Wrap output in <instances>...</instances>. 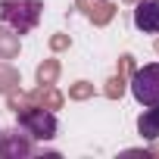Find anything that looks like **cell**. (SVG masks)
Segmentation results:
<instances>
[{"label":"cell","mask_w":159,"mask_h":159,"mask_svg":"<svg viewBox=\"0 0 159 159\" xmlns=\"http://www.w3.org/2000/svg\"><path fill=\"white\" fill-rule=\"evenodd\" d=\"M31 153H34V147L25 131H19V128H13L7 134L0 131V159H25Z\"/></svg>","instance_id":"4"},{"label":"cell","mask_w":159,"mask_h":159,"mask_svg":"<svg viewBox=\"0 0 159 159\" xmlns=\"http://www.w3.org/2000/svg\"><path fill=\"white\" fill-rule=\"evenodd\" d=\"M128 88H131V94L140 106H159V62L134 69Z\"/></svg>","instance_id":"2"},{"label":"cell","mask_w":159,"mask_h":159,"mask_svg":"<svg viewBox=\"0 0 159 159\" xmlns=\"http://www.w3.org/2000/svg\"><path fill=\"white\" fill-rule=\"evenodd\" d=\"M88 97H94V84L91 81H75L69 88V100H88Z\"/></svg>","instance_id":"14"},{"label":"cell","mask_w":159,"mask_h":159,"mask_svg":"<svg viewBox=\"0 0 159 159\" xmlns=\"http://www.w3.org/2000/svg\"><path fill=\"white\" fill-rule=\"evenodd\" d=\"M156 53H159V41H156Z\"/></svg>","instance_id":"17"},{"label":"cell","mask_w":159,"mask_h":159,"mask_svg":"<svg viewBox=\"0 0 159 159\" xmlns=\"http://www.w3.org/2000/svg\"><path fill=\"white\" fill-rule=\"evenodd\" d=\"M19 34L10 25H0V59H16L19 56Z\"/></svg>","instance_id":"9"},{"label":"cell","mask_w":159,"mask_h":159,"mask_svg":"<svg viewBox=\"0 0 159 159\" xmlns=\"http://www.w3.org/2000/svg\"><path fill=\"white\" fill-rule=\"evenodd\" d=\"M41 13H44L41 0H0V19L16 34H28L41 22Z\"/></svg>","instance_id":"1"},{"label":"cell","mask_w":159,"mask_h":159,"mask_svg":"<svg viewBox=\"0 0 159 159\" xmlns=\"http://www.w3.org/2000/svg\"><path fill=\"white\" fill-rule=\"evenodd\" d=\"M31 103L34 106H44V109H59L66 103V97L53 88V84H41L38 91H31Z\"/></svg>","instance_id":"7"},{"label":"cell","mask_w":159,"mask_h":159,"mask_svg":"<svg viewBox=\"0 0 159 159\" xmlns=\"http://www.w3.org/2000/svg\"><path fill=\"white\" fill-rule=\"evenodd\" d=\"M137 134L147 137V140H156V137H159V106H150V109L140 112V119H137Z\"/></svg>","instance_id":"8"},{"label":"cell","mask_w":159,"mask_h":159,"mask_svg":"<svg viewBox=\"0 0 159 159\" xmlns=\"http://www.w3.org/2000/svg\"><path fill=\"white\" fill-rule=\"evenodd\" d=\"M75 7L81 10L94 25H109L116 19V7L109 0H75Z\"/></svg>","instance_id":"6"},{"label":"cell","mask_w":159,"mask_h":159,"mask_svg":"<svg viewBox=\"0 0 159 159\" xmlns=\"http://www.w3.org/2000/svg\"><path fill=\"white\" fill-rule=\"evenodd\" d=\"M125 88H128V78H122L119 72L109 78V81H106V88H103V94L109 97V100H119L122 94H125Z\"/></svg>","instance_id":"13"},{"label":"cell","mask_w":159,"mask_h":159,"mask_svg":"<svg viewBox=\"0 0 159 159\" xmlns=\"http://www.w3.org/2000/svg\"><path fill=\"white\" fill-rule=\"evenodd\" d=\"M7 106H10L13 112H22V109H28V106H34V103H31V94H22L19 88H13V91L7 94Z\"/></svg>","instance_id":"12"},{"label":"cell","mask_w":159,"mask_h":159,"mask_svg":"<svg viewBox=\"0 0 159 159\" xmlns=\"http://www.w3.org/2000/svg\"><path fill=\"white\" fill-rule=\"evenodd\" d=\"M19 128L34 140H50L56 134V116H53V109L28 106V109L19 112Z\"/></svg>","instance_id":"3"},{"label":"cell","mask_w":159,"mask_h":159,"mask_svg":"<svg viewBox=\"0 0 159 159\" xmlns=\"http://www.w3.org/2000/svg\"><path fill=\"white\" fill-rule=\"evenodd\" d=\"M134 28L156 34L159 31V0H137L134 7Z\"/></svg>","instance_id":"5"},{"label":"cell","mask_w":159,"mask_h":159,"mask_svg":"<svg viewBox=\"0 0 159 159\" xmlns=\"http://www.w3.org/2000/svg\"><path fill=\"white\" fill-rule=\"evenodd\" d=\"M128 3H137V0H128Z\"/></svg>","instance_id":"18"},{"label":"cell","mask_w":159,"mask_h":159,"mask_svg":"<svg viewBox=\"0 0 159 159\" xmlns=\"http://www.w3.org/2000/svg\"><path fill=\"white\" fill-rule=\"evenodd\" d=\"M134 69H137V66H134V56H131V53H122V56H119V75H122V78H131Z\"/></svg>","instance_id":"15"},{"label":"cell","mask_w":159,"mask_h":159,"mask_svg":"<svg viewBox=\"0 0 159 159\" xmlns=\"http://www.w3.org/2000/svg\"><path fill=\"white\" fill-rule=\"evenodd\" d=\"M69 44H72V38L69 34H50V50H69Z\"/></svg>","instance_id":"16"},{"label":"cell","mask_w":159,"mask_h":159,"mask_svg":"<svg viewBox=\"0 0 159 159\" xmlns=\"http://www.w3.org/2000/svg\"><path fill=\"white\" fill-rule=\"evenodd\" d=\"M34 75H38V84H56V78H59V59H44Z\"/></svg>","instance_id":"11"},{"label":"cell","mask_w":159,"mask_h":159,"mask_svg":"<svg viewBox=\"0 0 159 159\" xmlns=\"http://www.w3.org/2000/svg\"><path fill=\"white\" fill-rule=\"evenodd\" d=\"M22 84V75L7 62V59H0V94H10L13 88H19Z\"/></svg>","instance_id":"10"}]
</instances>
